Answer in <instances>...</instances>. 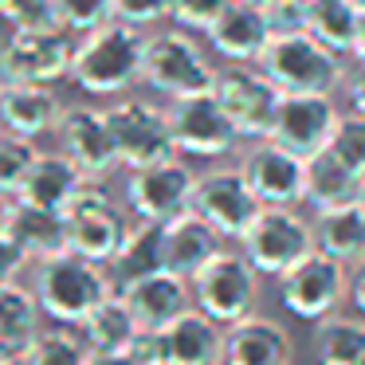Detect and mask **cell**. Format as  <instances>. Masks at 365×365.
<instances>
[{
	"mask_svg": "<svg viewBox=\"0 0 365 365\" xmlns=\"http://www.w3.org/2000/svg\"><path fill=\"white\" fill-rule=\"evenodd\" d=\"M216 67L208 63V51L197 43L189 28H165L145 36L142 48V83L165 98L205 95L212 91Z\"/></svg>",
	"mask_w": 365,
	"mask_h": 365,
	"instance_id": "277c9868",
	"label": "cell"
},
{
	"mask_svg": "<svg viewBox=\"0 0 365 365\" xmlns=\"http://www.w3.org/2000/svg\"><path fill=\"white\" fill-rule=\"evenodd\" d=\"M28 263H32V259L24 255V247H20L9 232H0V283H12Z\"/></svg>",
	"mask_w": 365,
	"mask_h": 365,
	"instance_id": "b9f144b4",
	"label": "cell"
},
{
	"mask_svg": "<svg viewBox=\"0 0 365 365\" xmlns=\"http://www.w3.org/2000/svg\"><path fill=\"white\" fill-rule=\"evenodd\" d=\"M361 192H365V181L349 173L334 153L322 150L314 158H307V205L314 212L338 208V205H354V200H361Z\"/></svg>",
	"mask_w": 365,
	"mask_h": 365,
	"instance_id": "4316f807",
	"label": "cell"
},
{
	"mask_svg": "<svg viewBox=\"0 0 365 365\" xmlns=\"http://www.w3.org/2000/svg\"><path fill=\"white\" fill-rule=\"evenodd\" d=\"M87 365H138L126 349H91Z\"/></svg>",
	"mask_w": 365,
	"mask_h": 365,
	"instance_id": "ee69618b",
	"label": "cell"
},
{
	"mask_svg": "<svg viewBox=\"0 0 365 365\" xmlns=\"http://www.w3.org/2000/svg\"><path fill=\"white\" fill-rule=\"evenodd\" d=\"M247 4H263V0H247Z\"/></svg>",
	"mask_w": 365,
	"mask_h": 365,
	"instance_id": "681fc988",
	"label": "cell"
},
{
	"mask_svg": "<svg viewBox=\"0 0 365 365\" xmlns=\"http://www.w3.org/2000/svg\"><path fill=\"white\" fill-rule=\"evenodd\" d=\"M318 365H365V318L330 314L314 330Z\"/></svg>",
	"mask_w": 365,
	"mask_h": 365,
	"instance_id": "f1b7e54d",
	"label": "cell"
},
{
	"mask_svg": "<svg viewBox=\"0 0 365 365\" xmlns=\"http://www.w3.org/2000/svg\"><path fill=\"white\" fill-rule=\"evenodd\" d=\"M192 287V307L216 318L220 326H232L240 318L255 314L259 302V271L247 263L244 252H216L197 275L189 279Z\"/></svg>",
	"mask_w": 365,
	"mask_h": 365,
	"instance_id": "5b68a950",
	"label": "cell"
},
{
	"mask_svg": "<svg viewBox=\"0 0 365 365\" xmlns=\"http://www.w3.org/2000/svg\"><path fill=\"white\" fill-rule=\"evenodd\" d=\"M138 318L130 314L126 299L118 291L106 294L95 310L79 322V338L87 341V349H126V341L134 338Z\"/></svg>",
	"mask_w": 365,
	"mask_h": 365,
	"instance_id": "4dcf8cb0",
	"label": "cell"
},
{
	"mask_svg": "<svg viewBox=\"0 0 365 365\" xmlns=\"http://www.w3.org/2000/svg\"><path fill=\"white\" fill-rule=\"evenodd\" d=\"M240 173L252 185L263 208H294L307 200V161L291 150L275 145L271 138L255 142L240 161Z\"/></svg>",
	"mask_w": 365,
	"mask_h": 365,
	"instance_id": "9a60e30c",
	"label": "cell"
},
{
	"mask_svg": "<svg viewBox=\"0 0 365 365\" xmlns=\"http://www.w3.org/2000/svg\"><path fill=\"white\" fill-rule=\"evenodd\" d=\"M259 9H263V16H267L271 36L307 32V12H310V0H263Z\"/></svg>",
	"mask_w": 365,
	"mask_h": 365,
	"instance_id": "8d00e7d4",
	"label": "cell"
},
{
	"mask_svg": "<svg viewBox=\"0 0 365 365\" xmlns=\"http://www.w3.org/2000/svg\"><path fill=\"white\" fill-rule=\"evenodd\" d=\"M110 271H114V291L134 279L150 275V271H161V224L158 220H134L122 240L118 255L110 259Z\"/></svg>",
	"mask_w": 365,
	"mask_h": 365,
	"instance_id": "83f0119b",
	"label": "cell"
},
{
	"mask_svg": "<svg viewBox=\"0 0 365 365\" xmlns=\"http://www.w3.org/2000/svg\"><path fill=\"white\" fill-rule=\"evenodd\" d=\"M4 232H9V236L24 247L28 259H36V263L56 255V252H67V220H63V212H51V208H36V205L16 200Z\"/></svg>",
	"mask_w": 365,
	"mask_h": 365,
	"instance_id": "484cf974",
	"label": "cell"
},
{
	"mask_svg": "<svg viewBox=\"0 0 365 365\" xmlns=\"http://www.w3.org/2000/svg\"><path fill=\"white\" fill-rule=\"evenodd\" d=\"M106 126L114 138V153L118 165L142 169L153 161L173 158V138H169V118L161 106H153L150 98H122L106 110Z\"/></svg>",
	"mask_w": 365,
	"mask_h": 365,
	"instance_id": "30bf717a",
	"label": "cell"
},
{
	"mask_svg": "<svg viewBox=\"0 0 365 365\" xmlns=\"http://www.w3.org/2000/svg\"><path fill=\"white\" fill-rule=\"evenodd\" d=\"M126 354L134 357L138 365H165V338H161V330L138 326L134 338L126 341Z\"/></svg>",
	"mask_w": 365,
	"mask_h": 365,
	"instance_id": "ab89813d",
	"label": "cell"
},
{
	"mask_svg": "<svg viewBox=\"0 0 365 365\" xmlns=\"http://www.w3.org/2000/svg\"><path fill=\"white\" fill-rule=\"evenodd\" d=\"M36 302L59 326H79L106 294H114V279L103 263H91L75 252H56L36 263Z\"/></svg>",
	"mask_w": 365,
	"mask_h": 365,
	"instance_id": "7a4b0ae2",
	"label": "cell"
},
{
	"mask_svg": "<svg viewBox=\"0 0 365 365\" xmlns=\"http://www.w3.org/2000/svg\"><path fill=\"white\" fill-rule=\"evenodd\" d=\"M326 153H334L349 173L365 181V114H354V110L341 114V122H338V130H334Z\"/></svg>",
	"mask_w": 365,
	"mask_h": 365,
	"instance_id": "e575fe53",
	"label": "cell"
},
{
	"mask_svg": "<svg viewBox=\"0 0 365 365\" xmlns=\"http://www.w3.org/2000/svg\"><path fill=\"white\" fill-rule=\"evenodd\" d=\"M346 299L354 302V310L365 318V263L354 271V279H349V294H346Z\"/></svg>",
	"mask_w": 365,
	"mask_h": 365,
	"instance_id": "f6af8a7d",
	"label": "cell"
},
{
	"mask_svg": "<svg viewBox=\"0 0 365 365\" xmlns=\"http://www.w3.org/2000/svg\"><path fill=\"white\" fill-rule=\"evenodd\" d=\"M357 20H361V4L357 0H310L307 12V32L318 36L330 51L349 56L357 36Z\"/></svg>",
	"mask_w": 365,
	"mask_h": 365,
	"instance_id": "1f68e13d",
	"label": "cell"
},
{
	"mask_svg": "<svg viewBox=\"0 0 365 365\" xmlns=\"http://www.w3.org/2000/svg\"><path fill=\"white\" fill-rule=\"evenodd\" d=\"M165 365H224V326L189 307L161 330Z\"/></svg>",
	"mask_w": 365,
	"mask_h": 365,
	"instance_id": "7402d4cb",
	"label": "cell"
},
{
	"mask_svg": "<svg viewBox=\"0 0 365 365\" xmlns=\"http://www.w3.org/2000/svg\"><path fill=\"white\" fill-rule=\"evenodd\" d=\"M263 75L275 83L283 95H334L346 83V63L338 51H330L318 36L310 32H287V36H271L263 56L255 59Z\"/></svg>",
	"mask_w": 365,
	"mask_h": 365,
	"instance_id": "3957f363",
	"label": "cell"
},
{
	"mask_svg": "<svg viewBox=\"0 0 365 365\" xmlns=\"http://www.w3.org/2000/svg\"><path fill=\"white\" fill-rule=\"evenodd\" d=\"M40 318H43V310L36 302L32 287H20L16 279L0 283V338L9 341L16 354H24L32 346V338L43 330Z\"/></svg>",
	"mask_w": 365,
	"mask_h": 365,
	"instance_id": "f546056e",
	"label": "cell"
},
{
	"mask_svg": "<svg viewBox=\"0 0 365 365\" xmlns=\"http://www.w3.org/2000/svg\"><path fill=\"white\" fill-rule=\"evenodd\" d=\"M192 189H197V173L189 161L173 158L153 161V165L130 169V185H126V200L130 212L138 220H173V216L192 208Z\"/></svg>",
	"mask_w": 365,
	"mask_h": 365,
	"instance_id": "4fadbf2b",
	"label": "cell"
},
{
	"mask_svg": "<svg viewBox=\"0 0 365 365\" xmlns=\"http://www.w3.org/2000/svg\"><path fill=\"white\" fill-rule=\"evenodd\" d=\"M0 87H4V75H0Z\"/></svg>",
	"mask_w": 365,
	"mask_h": 365,
	"instance_id": "f907efd6",
	"label": "cell"
},
{
	"mask_svg": "<svg viewBox=\"0 0 365 365\" xmlns=\"http://www.w3.org/2000/svg\"><path fill=\"white\" fill-rule=\"evenodd\" d=\"M12 205H16V197H12V192H4V189H0V232L9 228V216H12Z\"/></svg>",
	"mask_w": 365,
	"mask_h": 365,
	"instance_id": "7dc6e473",
	"label": "cell"
},
{
	"mask_svg": "<svg viewBox=\"0 0 365 365\" xmlns=\"http://www.w3.org/2000/svg\"><path fill=\"white\" fill-rule=\"evenodd\" d=\"M51 24L67 28V32H95V28L114 20V0H48Z\"/></svg>",
	"mask_w": 365,
	"mask_h": 365,
	"instance_id": "836d02e7",
	"label": "cell"
},
{
	"mask_svg": "<svg viewBox=\"0 0 365 365\" xmlns=\"http://www.w3.org/2000/svg\"><path fill=\"white\" fill-rule=\"evenodd\" d=\"M212 95H216V103H220V110L228 114V122L236 126L240 138L263 142V138L271 134L275 106H279V98H283V91H279L255 63H228V67H216Z\"/></svg>",
	"mask_w": 365,
	"mask_h": 365,
	"instance_id": "ba28073f",
	"label": "cell"
},
{
	"mask_svg": "<svg viewBox=\"0 0 365 365\" xmlns=\"http://www.w3.org/2000/svg\"><path fill=\"white\" fill-rule=\"evenodd\" d=\"M346 294H349L346 263H338L334 255L318 252V247L279 275V302L302 322H322V318L338 314Z\"/></svg>",
	"mask_w": 365,
	"mask_h": 365,
	"instance_id": "52a82bcc",
	"label": "cell"
},
{
	"mask_svg": "<svg viewBox=\"0 0 365 365\" xmlns=\"http://www.w3.org/2000/svg\"><path fill=\"white\" fill-rule=\"evenodd\" d=\"M314 247L334 255L346 267H361L365 263V205H338L314 212Z\"/></svg>",
	"mask_w": 365,
	"mask_h": 365,
	"instance_id": "d4e9b609",
	"label": "cell"
},
{
	"mask_svg": "<svg viewBox=\"0 0 365 365\" xmlns=\"http://www.w3.org/2000/svg\"><path fill=\"white\" fill-rule=\"evenodd\" d=\"M205 32H208L212 51L220 59H228V63H255L271 40L263 9L259 4H247V0H228Z\"/></svg>",
	"mask_w": 365,
	"mask_h": 365,
	"instance_id": "ac0fdd59",
	"label": "cell"
},
{
	"mask_svg": "<svg viewBox=\"0 0 365 365\" xmlns=\"http://www.w3.org/2000/svg\"><path fill=\"white\" fill-rule=\"evenodd\" d=\"M36 158H40L36 142L16 138V134H4V130H0V189L16 197L20 181L28 177V169H32Z\"/></svg>",
	"mask_w": 365,
	"mask_h": 365,
	"instance_id": "d590c367",
	"label": "cell"
},
{
	"mask_svg": "<svg viewBox=\"0 0 365 365\" xmlns=\"http://www.w3.org/2000/svg\"><path fill=\"white\" fill-rule=\"evenodd\" d=\"M91 349L79 334H71V326H56V330H40L32 338V346L20 354L24 365H87Z\"/></svg>",
	"mask_w": 365,
	"mask_h": 365,
	"instance_id": "d6a6232c",
	"label": "cell"
},
{
	"mask_svg": "<svg viewBox=\"0 0 365 365\" xmlns=\"http://www.w3.org/2000/svg\"><path fill=\"white\" fill-rule=\"evenodd\" d=\"M118 294L126 299L130 314L138 318V326H150V330H165L177 314L192 307V287L189 279L173 275V271H150V275L134 279V283L118 287Z\"/></svg>",
	"mask_w": 365,
	"mask_h": 365,
	"instance_id": "ffe728a7",
	"label": "cell"
},
{
	"mask_svg": "<svg viewBox=\"0 0 365 365\" xmlns=\"http://www.w3.org/2000/svg\"><path fill=\"white\" fill-rule=\"evenodd\" d=\"M192 212L220 240H240L252 228L255 216L263 212V205L252 192V185L244 181L240 169H208V173H197Z\"/></svg>",
	"mask_w": 365,
	"mask_h": 365,
	"instance_id": "7c38bea8",
	"label": "cell"
},
{
	"mask_svg": "<svg viewBox=\"0 0 365 365\" xmlns=\"http://www.w3.org/2000/svg\"><path fill=\"white\" fill-rule=\"evenodd\" d=\"M71 56H75V40L67 28L51 24H24L12 28V36L0 48V75L4 83H51L71 75Z\"/></svg>",
	"mask_w": 365,
	"mask_h": 365,
	"instance_id": "8992f818",
	"label": "cell"
},
{
	"mask_svg": "<svg viewBox=\"0 0 365 365\" xmlns=\"http://www.w3.org/2000/svg\"><path fill=\"white\" fill-rule=\"evenodd\" d=\"M63 220H67V252L83 255L91 263H103V267H110V259L118 255L122 240L130 232V220L118 212L114 200L63 212Z\"/></svg>",
	"mask_w": 365,
	"mask_h": 365,
	"instance_id": "44dd1931",
	"label": "cell"
},
{
	"mask_svg": "<svg viewBox=\"0 0 365 365\" xmlns=\"http://www.w3.org/2000/svg\"><path fill=\"white\" fill-rule=\"evenodd\" d=\"M346 91H349V106L354 114H365V67L357 63L354 75H346Z\"/></svg>",
	"mask_w": 365,
	"mask_h": 365,
	"instance_id": "7bdbcfd3",
	"label": "cell"
},
{
	"mask_svg": "<svg viewBox=\"0 0 365 365\" xmlns=\"http://www.w3.org/2000/svg\"><path fill=\"white\" fill-rule=\"evenodd\" d=\"M349 56L365 67V9H361V20H357V36H354V51H349Z\"/></svg>",
	"mask_w": 365,
	"mask_h": 365,
	"instance_id": "bcb514c9",
	"label": "cell"
},
{
	"mask_svg": "<svg viewBox=\"0 0 365 365\" xmlns=\"http://www.w3.org/2000/svg\"><path fill=\"white\" fill-rule=\"evenodd\" d=\"M16 361H20V354H16V349H12L4 338H0V365H16Z\"/></svg>",
	"mask_w": 365,
	"mask_h": 365,
	"instance_id": "c3c4849f",
	"label": "cell"
},
{
	"mask_svg": "<svg viewBox=\"0 0 365 365\" xmlns=\"http://www.w3.org/2000/svg\"><path fill=\"white\" fill-rule=\"evenodd\" d=\"M165 16H173V0H114V20L134 28L161 24Z\"/></svg>",
	"mask_w": 365,
	"mask_h": 365,
	"instance_id": "74e56055",
	"label": "cell"
},
{
	"mask_svg": "<svg viewBox=\"0 0 365 365\" xmlns=\"http://www.w3.org/2000/svg\"><path fill=\"white\" fill-rule=\"evenodd\" d=\"M63 153L75 161L83 177L91 181H106L118 169V153H114V138L106 126V110L95 106H63V118L56 126Z\"/></svg>",
	"mask_w": 365,
	"mask_h": 365,
	"instance_id": "2e32d148",
	"label": "cell"
},
{
	"mask_svg": "<svg viewBox=\"0 0 365 365\" xmlns=\"http://www.w3.org/2000/svg\"><path fill=\"white\" fill-rule=\"evenodd\" d=\"M87 181V177L75 169V161L67 153H40L28 169V177L20 181L16 200L36 208H51V212H63L67 200L75 197V189Z\"/></svg>",
	"mask_w": 365,
	"mask_h": 365,
	"instance_id": "cb8c5ba5",
	"label": "cell"
},
{
	"mask_svg": "<svg viewBox=\"0 0 365 365\" xmlns=\"http://www.w3.org/2000/svg\"><path fill=\"white\" fill-rule=\"evenodd\" d=\"M294 341L283 322L267 314H247L224 326V365H291Z\"/></svg>",
	"mask_w": 365,
	"mask_h": 365,
	"instance_id": "d6986e66",
	"label": "cell"
},
{
	"mask_svg": "<svg viewBox=\"0 0 365 365\" xmlns=\"http://www.w3.org/2000/svg\"><path fill=\"white\" fill-rule=\"evenodd\" d=\"M165 118H169L173 150L189 153V158H224V153H232L236 142H240L236 126H232L228 114L220 110V103H216L212 91L169 98Z\"/></svg>",
	"mask_w": 365,
	"mask_h": 365,
	"instance_id": "8fae6325",
	"label": "cell"
},
{
	"mask_svg": "<svg viewBox=\"0 0 365 365\" xmlns=\"http://www.w3.org/2000/svg\"><path fill=\"white\" fill-rule=\"evenodd\" d=\"M240 252L259 275L279 279L302 255L314 252V224L302 220L294 208H263L252 228L240 236Z\"/></svg>",
	"mask_w": 365,
	"mask_h": 365,
	"instance_id": "9c48e42d",
	"label": "cell"
},
{
	"mask_svg": "<svg viewBox=\"0 0 365 365\" xmlns=\"http://www.w3.org/2000/svg\"><path fill=\"white\" fill-rule=\"evenodd\" d=\"M142 28L110 20L95 32H83V40H75L67 79L87 95H126L134 83H142Z\"/></svg>",
	"mask_w": 365,
	"mask_h": 365,
	"instance_id": "6da1fadb",
	"label": "cell"
},
{
	"mask_svg": "<svg viewBox=\"0 0 365 365\" xmlns=\"http://www.w3.org/2000/svg\"><path fill=\"white\" fill-rule=\"evenodd\" d=\"M224 4H228V0H173V20H177V28L205 32Z\"/></svg>",
	"mask_w": 365,
	"mask_h": 365,
	"instance_id": "f35d334b",
	"label": "cell"
},
{
	"mask_svg": "<svg viewBox=\"0 0 365 365\" xmlns=\"http://www.w3.org/2000/svg\"><path fill=\"white\" fill-rule=\"evenodd\" d=\"M341 122V110L338 103H334V95H314V91H307V95H283L275 106V122H271V142L283 145V150H291L294 158H314V153H322L326 145H330L334 130H338Z\"/></svg>",
	"mask_w": 365,
	"mask_h": 365,
	"instance_id": "5bb4252c",
	"label": "cell"
},
{
	"mask_svg": "<svg viewBox=\"0 0 365 365\" xmlns=\"http://www.w3.org/2000/svg\"><path fill=\"white\" fill-rule=\"evenodd\" d=\"M361 205H365V192H361Z\"/></svg>",
	"mask_w": 365,
	"mask_h": 365,
	"instance_id": "f5cc1de1",
	"label": "cell"
},
{
	"mask_svg": "<svg viewBox=\"0 0 365 365\" xmlns=\"http://www.w3.org/2000/svg\"><path fill=\"white\" fill-rule=\"evenodd\" d=\"M0 20H9L12 28L24 24H43L48 16V0H0Z\"/></svg>",
	"mask_w": 365,
	"mask_h": 365,
	"instance_id": "60d3db41",
	"label": "cell"
},
{
	"mask_svg": "<svg viewBox=\"0 0 365 365\" xmlns=\"http://www.w3.org/2000/svg\"><path fill=\"white\" fill-rule=\"evenodd\" d=\"M357 4H361V9H365V0H357Z\"/></svg>",
	"mask_w": 365,
	"mask_h": 365,
	"instance_id": "816d5d0a",
	"label": "cell"
},
{
	"mask_svg": "<svg viewBox=\"0 0 365 365\" xmlns=\"http://www.w3.org/2000/svg\"><path fill=\"white\" fill-rule=\"evenodd\" d=\"M216 252H220V236L192 208L161 224V267L173 275L192 279Z\"/></svg>",
	"mask_w": 365,
	"mask_h": 365,
	"instance_id": "603a6c76",
	"label": "cell"
},
{
	"mask_svg": "<svg viewBox=\"0 0 365 365\" xmlns=\"http://www.w3.org/2000/svg\"><path fill=\"white\" fill-rule=\"evenodd\" d=\"M59 118H63V98L43 83H4L0 87V130L4 134L40 142L56 134Z\"/></svg>",
	"mask_w": 365,
	"mask_h": 365,
	"instance_id": "e0dca14e",
	"label": "cell"
}]
</instances>
